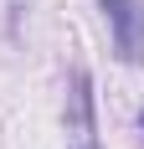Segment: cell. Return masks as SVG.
<instances>
[{
    "instance_id": "7a4b0ae2",
    "label": "cell",
    "mask_w": 144,
    "mask_h": 149,
    "mask_svg": "<svg viewBox=\"0 0 144 149\" xmlns=\"http://www.w3.org/2000/svg\"><path fill=\"white\" fill-rule=\"evenodd\" d=\"M139 129H144V113H139Z\"/></svg>"
},
{
    "instance_id": "6da1fadb",
    "label": "cell",
    "mask_w": 144,
    "mask_h": 149,
    "mask_svg": "<svg viewBox=\"0 0 144 149\" xmlns=\"http://www.w3.org/2000/svg\"><path fill=\"white\" fill-rule=\"evenodd\" d=\"M98 10L108 21V31H113L118 62L139 67L144 62V0H98Z\"/></svg>"
}]
</instances>
